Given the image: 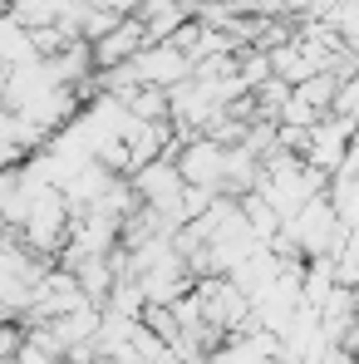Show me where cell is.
Here are the masks:
<instances>
[{"label": "cell", "instance_id": "obj_4", "mask_svg": "<svg viewBox=\"0 0 359 364\" xmlns=\"http://www.w3.org/2000/svg\"><path fill=\"white\" fill-rule=\"evenodd\" d=\"M335 114L350 119V123H359V74H350V79L340 84V94H335Z\"/></svg>", "mask_w": 359, "mask_h": 364}, {"label": "cell", "instance_id": "obj_1", "mask_svg": "<svg viewBox=\"0 0 359 364\" xmlns=\"http://www.w3.org/2000/svg\"><path fill=\"white\" fill-rule=\"evenodd\" d=\"M178 168L192 187H207V192L222 197V182H227V143H217V138H207V133L187 138L182 153H178Z\"/></svg>", "mask_w": 359, "mask_h": 364}, {"label": "cell", "instance_id": "obj_5", "mask_svg": "<svg viewBox=\"0 0 359 364\" xmlns=\"http://www.w3.org/2000/svg\"><path fill=\"white\" fill-rule=\"evenodd\" d=\"M0 109H5V79H0Z\"/></svg>", "mask_w": 359, "mask_h": 364}, {"label": "cell", "instance_id": "obj_2", "mask_svg": "<svg viewBox=\"0 0 359 364\" xmlns=\"http://www.w3.org/2000/svg\"><path fill=\"white\" fill-rule=\"evenodd\" d=\"M143 50H148V25L138 15H123L119 25L94 45V64L99 69H114V64H128L133 55H143Z\"/></svg>", "mask_w": 359, "mask_h": 364}, {"label": "cell", "instance_id": "obj_3", "mask_svg": "<svg viewBox=\"0 0 359 364\" xmlns=\"http://www.w3.org/2000/svg\"><path fill=\"white\" fill-rule=\"evenodd\" d=\"M0 60L10 64H35L40 55H35V30L30 25H20L10 10H0Z\"/></svg>", "mask_w": 359, "mask_h": 364}]
</instances>
